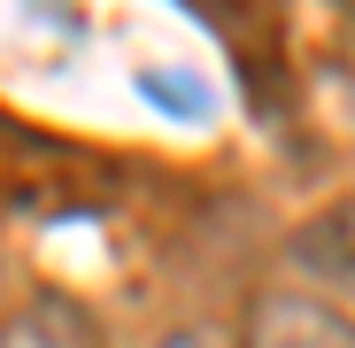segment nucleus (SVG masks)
Instances as JSON below:
<instances>
[{
	"label": "nucleus",
	"mask_w": 355,
	"mask_h": 348,
	"mask_svg": "<svg viewBox=\"0 0 355 348\" xmlns=\"http://www.w3.org/2000/svg\"><path fill=\"white\" fill-rule=\"evenodd\" d=\"M302 248H324V256H355V217H332L324 232H309ZM332 310H347V317H355V279L340 286V302H332Z\"/></svg>",
	"instance_id": "3"
},
{
	"label": "nucleus",
	"mask_w": 355,
	"mask_h": 348,
	"mask_svg": "<svg viewBox=\"0 0 355 348\" xmlns=\"http://www.w3.org/2000/svg\"><path fill=\"white\" fill-rule=\"evenodd\" d=\"M162 348H224V340H209V333H178V340H162Z\"/></svg>",
	"instance_id": "4"
},
{
	"label": "nucleus",
	"mask_w": 355,
	"mask_h": 348,
	"mask_svg": "<svg viewBox=\"0 0 355 348\" xmlns=\"http://www.w3.org/2000/svg\"><path fill=\"white\" fill-rule=\"evenodd\" d=\"M248 348H355V317L332 310L324 295L278 286V295H263L255 317H248Z\"/></svg>",
	"instance_id": "1"
},
{
	"label": "nucleus",
	"mask_w": 355,
	"mask_h": 348,
	"mask_svg": "<svg viewBox=\"0 0 355 348\" xmlns=\"http://www.w3.org/2000/svg\"><path fill=\"white\" fill-rule=\"evenodd\" d=\"M0 348H93V325L70 302H31L24 317L0 325Z\"/></svg>",
	"instance_id": "2"
}]
</instances>
